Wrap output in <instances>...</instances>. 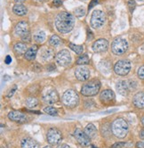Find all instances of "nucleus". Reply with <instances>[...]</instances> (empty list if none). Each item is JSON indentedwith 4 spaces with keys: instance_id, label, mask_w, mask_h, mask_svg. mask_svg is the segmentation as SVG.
Masks as SVG:
<instances>
[{
    "instance_id": "4",
    "label": "nucleus",
    "mask_w": 144,
    "mask_h": 148,
    "mask_svg": "<svg viewBox=\"0 0 144 148\" xmlns=\"http://www.w3.org/2000/svg\"><path fill=\"white\" fill-rule=\"evenodd\" d=\"M61 101H62V103L67 108L74 109L77 106L78 103H79L78 94L77 93V91H75L73 89L66 90L62 95Z\"/></svg>"
},
{
    "instance_id": "47",
    "label": "nucleus",
    "mask_w": 144,
    "mask_h": 148,
    "mask_svg": "<svg viewBox=\"0 0 144 148\" xmlns=\"http://www.w3.org/2000/svg\"><path fill=\"white\" fill-rule=\"evenodd\" d=\"M57 148H70L68 145H66V144H62V145H59Z\"/></svg>"
},
{
    "instance_id": "48",
    "label": "nucleus",
    "mask_w": 144,
    "mask_h": 148,
    "mask_svg": "<svg viewBox=\"0 0 144 148\" xmlns=\"http://www.w3.org/2000/svg\"><path fill=\"white\" fill-rule=\"evenodd\" d=\"M10 62H11V57H10L9 56H7L6 58H5V62L6 63H10Z\"/></svg>"
},
{
    "instance_id": "29",
    "label": "nucleus",
    "mask_w": 144,
    "mask_h": 148,
    "mask_svg": "<svg viewBox=\"0 0 144 148\" xmlns=\"http://www.w3.org/2000/svg\"><path fill=\"white\" fill-rule=\"evenodd\" d=\"M69 47L72 51H74L77 55H81L82 53L84 52V47L81 45H75L73 43H69Z\"/></svg>"
},
{
    "instance_id": "7",
    "label": "nucleus",
    "mask_w": 144,
    "mask_h": 148,
    "mask_svg": "<svg viewBox=\"0 0 144 148\" xmlns=\"http://www.w3.org/2000/svg\"><path fill=\"white\" fill-rule=\"evenodd\" d=\"M131 62L129 60H119L114 65V71L118 76H126L131 71Z\"/></svg>"
},
{
    "instance_id": "30",
    "label": "nucleus",
    "mask_w": 144,
    "mask_h": 148,
    "mask_svg": "<svg viewBox=\"0 0 144 148\" xmlns=\"http://www.w3.org/2000/svg\"><path fill=\"white\" fill-rule=\"evenodd\" d=\"M61 43V39L57 35H53L49 39V44L52 47H59Z\"/></svg>"
},
{
    "instance_id": "16",
    "label": "nucleus",
    "mask_w": 144,
    "mask_h": 148,
    "mask_svg": "<svg viewBox=\"0 0 144 148\" xmlns=\"http://www.w3.org/2000/svg\"><path fill=\"white\" fill-rule=\"evenodd\" d=\"M91 71L87 67L82 65V67H77L75 71V76L79 81H86L89 79Z\"/></svg>"
},
{
    "instance_id": "31",
    "label": "nucleus",
    "mask_w": 144,
    "mask_h": 148,
    "mask_svg": "<svg viewBox=\"0 0 144 148\" xmlns=\"http://www.w3.org/2000/svg\"><path fill=\"white\" fill-rule=\"evenodd\" d=\"M76 63H77V65H86V64H88V63H89V57L86 55H82V56H80L77 59Z\"/></svg>"
},
{
    "instance_id": "55",
    "label": "nucleus",
    "mask_w": 144,
    "mask_h": 148,
    "mask_svg": "<svg viewBox=\"0 0 144 148\" xmlns=\"http://www.w3.org/2000/svg\"><path fill=\"white\" fill-rule=\"evenodd\" d=\"M81 1H86V0H81Z\"/></svg>"
},
{
    "instance_id": "6",
    "label": "nucleus",
    "mask_w": 144,
    "mask_h": 148,
    "mask_svg": "<svg viewBox=\"0 0 144 148\" xmlns=\"http://www.w3.org/2000/svg\"><path fill=\"white\" fill-rule=\"evenodd\" d=\"M128 49V42L123 38H117L111 44V51L116 56H122Z\"/></svg>"
},
{
    "instance_id": "24",
    "label": "nucleus",
    "mask_w": 144,
    "mask_h": 148,
    "mask_svg": "<svg viewBox=\"0 0 144 148\" xmlns=\"http://www.w3.org/2000/svg\"><path fill=\"white\" fill-rule=\"evenodd\" d=\"M54 56V50L51 49L49 47H46V48H44L41 51V54H40V58L42 61H48L50 60Z\"/></svg>"
},
{
    "instance_id": "49",
    "label": "nucleus",
    "mask_w": 144,
    "mask_h": 148,
    "mask_svg": "<svg viewBox=\"0 0 144 148\" xmlns=\"http://www.w3.org/2000/svg\"><path fill=\"white\" fill-rule=\"evenodd\" d=\"M14 1L17 3V4H22V3H23L25 0H14Z\"/></svg>"
},
{
    "instance_id": "20",
    "label": "nucleus",
    "mask_w": 144,
    "mask_h": 148,
    "mask_svg": "<svg viewBox=\"0 0 144 148\" xmlns=\"http://www.w3.org/2000/svg\"><path fill=\"white\" fill-rule=\"evenodd\" d=\"M27 50H28L27 44L24 43V42H17L14 46V51L17 56L25 55Z\"/></svg>"
},
{
    "instance_id": "2",
    "label": "nucleus",
    "mask_w": 144,
    "mask_h": 148,
    "mask_svg": "<svg viewBox=\"0 0 144 148\" xmlns=\"http://www.w3.org/2000/svg\"><path fill=\"white\" fill-rule=\"evenodd\" d=\"M112 134L118 138H124L128 134L129 127L126 120L123 118H118L111 124Z\"/></svg>"
},
{
    "instance_id": "50",
    "label": "nucleus",
    "mask_w": 144,
    "mask_h": 148,
    "mask_svg": "<svg viewBox=\"0 0 144 148\" xmlns=\"http://www.w3.org/2000/svg\"><path fill=\"white\" fill-rule=\"evenodd\" d=\"M141 124H142V126L144 127V115L141 117Z\"/></svg>"
},
{
    "instance_id": "15",
    "label": "nucleus",
    "mask_w": 144,
    "mask_h": 148,
    "mask_svg": "<svg viewBox=\"0 0 144 148\" xmlns=\"http://www.w3.org/2000/svg\"><path fill=\"white\" fill-rule=\"evenodd\" d=\"M29 31V23L26 22V21H20L19 22L15 28H14V33L16 36L22 38L24 35L28 34Z\"/></svg>"
},
{
    "instance_id": "1",
    "label": "nucleus",
    "mask_w": 144,
    "mask_h": 148,
    "mask_svg": "<svg viewBox=\"0 0 144 148\" xmlns=\"http://www.w3.org/2000/svg\"><path fill=\"white\" fill-rule=\"evenodd\" d=\"M54 25L60 33H69L75 26V17L68 12H60L55 17Z\"/></svg>"
},
{
    "instance_id": "18",
    "label": "nucleus",
    "mask_w": 144,
    "mask_h": 148,
    "mask_svg": "<svg viewBox=\"0 0 144 148\" xmlns=\"http://www.w3.org/2000/svg\"><path fill=\"white\" fill-rule=\"evenodd\" d=\"M132 103L137 108H144V92H138L132 98Z\"/></svg>"
},
{
    "instance_id": "39",
    "label": "nucleus",
    "mask_w": 144,
    "mask_h": 148,
    "mask_svg": "<svg viewBox=\"0 0 144 148\" xmlns=\"http://www.w3.org/2000/svg\"><path fill=\"white\" fill-rule=\"evenodd\" d=\"M16 89H17V86L16 85H14L13 88H12V89H10V91L8 92V94H7V97L8 98H10V97H12L13 96H14V92L16 91Z\"/></svg>"
},
{
    "instance_id": "42",
    "label": "nucleus",
    "mask_w": 144,
    "mask_h": 148,
    "mask_svg": "<svg viewBox=\"0 0 144 148\" xmlns=\"http://www.w3.org/2000/svg\"><path fill=\"white\" fill-rule=\"evenodd\" d=\"M63 3V0H53V5L55 6V7H59L62 5Z\"/></svg>"
},
{
    "instance_id": "3",
    "label": "nucleus",
    "mask_w": 144,
    "mask_h": 148,
    "mask_svg": "<svg viewBox=\"0 0 144 148\" xmlns=\"http://www.w3.org/2000/svg\"><path fill=\"white\" fill-rule=\"evenodd\" d=\"M101 89V82L98 79H92L84 84L81 88V94L86 97H94Z\"/></svg>"
},
{
    "instance_id": "9",
    "label": "nucleus",
    "mask_w": 144,
    "mask_h": 148,
    "mask_svg": "<svg viewBox=\"0 0 144 148\" xmlns=\"http://www.w3.org/2000/svg\"><path fill=\"white\" fill-rule=\"evenodd\" d=\"M55 62L58 65L61 67H67L71 63V56L69 52L66 49L60 50L55 56Z\"/></svg>"
},
{
    "instance_id": "27",
    "label": "nucleus",
    "mask_w": 144,
    "mask_h": 148,
    "mask_svg": "<svg viewBox=\"0 0 144 148\" xmlns=\"http://www.w3.org/2000/svg\"><path fill=\"white\" fill-rule=\"evenodd\" d=\"M101 136L103 137H109L112 133L111 125H109V123H105L104 125H101Z\"/></svg>"
},
{
    "instance_id": "52",
    "label": "nucleus",
    "mask_w": 144,
    "mask_h": 148,
    "mask_svg": "<svg viewBox=\"0 0 144 148\" xmlns=\"http://www.w3.org/2000/svg\"><path fill=\"white\" fill-rule=\"evenodd\" d=\"M44 148H53V147L51 146V145H46V146H45Z\"/></svg>"
},
{
    "instance_id": "35",
    "label": "nucleus",
    "mask_w": 144,
    "mask_h": 148,
    "mask_svg": "<svg viewBox=\"0 0 144 148\" xmlns=\"http://www.w3.org/2000/svg\"><path fill=\"white\" fill-rule=\"evenodd\" d=\"M127 5H128V8L130 10V12L132 13L133 11H134L135 7H136V2H135V0H129L128 3H127Z\"/></svg>"
},
{
    "instance_id": "21",
    "label": "nucleus",
    "mask_w": 144,
    "mask_h": 148,
    "mask_svg": "<svg viewBox=\"0 0 144 148\" xmlns=\"http://www.w3.org/2000/svg\"><path fill=\"white\" fill-rule=\"evenodd\" d=\"M22 148H39V144L31 137H26L22 141Z\"/></svg>"
},
{
    "instance_id": "26",
    "label": "nucleus",
    "mask_w": 144,
    "mask_h": 148,
    "mask_svg": "<svg viewBox=\"0 0 144 148\" xmlns=\"http://www.w3.org/2000/svg\"><path fill=\"white\" fill-rule=\"evenodd\" d=\"M33 38H34V40L37 42V43L41 44L46 40V33L44 32L43 30H37L33 34Z\"/></svg>"
},
{
    "instance_id": "41",
    "label": "nucleus",
    "mask_w": 144,
    "mask_h": 148,
    "mask_svg": "<svg viewBox=\"0 0 144 148\" xmlns=\"http://www.w3.org/2000/svg\"><path fill=\"white\" fill-rule=\"evenodd\" d=\"M56 69V66H55V64L54 63H49V64H47L46 65V71H54Z\"/></svg>"
},
{
    "instance_id": "17",
    "label": "nucleus",
    "mask_w": 144,
    "mask_h": 148,
    "mask_svg": "<svg viewBox=\"0 0 144 148\" xmlns=\"http://www.w3.org/2000/svg\"><path fill=\"white\" fill-rule=\"evenodd\" d=\"M116 88H117V91L123 97H126L129 91L131 90L128 80H119L116 84Z\"/></svg>"
},
{
    "instance_id": "19",
    "label": "nucleus",
    "mask_w": 144,
    "mask_h": 148,
    "mask_svg": "<svg viewBox=\"0 0 144 148\" xmlns=\"http://www.w3.org/2000/svg\"><path fill=\"white\" fill-rule=\"evenodd\" d=\"M37 51H38V47L37 45H33L32 47H30L29 48H28L27 52L25 53L24 57L26 60L28 61H33L35 60L37 54Z\"/></svg>"
},
{
    "instance_id": "53",
    "label": "nucleus",
    "mask_w": 144,
    "mask_h": 148,
    "mask_svg": "<svg viewBox=\"0 0 144 148\" xmlns=\"http://www.w3.org/2000/svg\"><path fill=\"white\" fill-rule=\"evenodd\" d=\"M141 51H142V53L144 54V45L142 46V47H141Z\"/></svg>"
},
{
    "instance_id": "8",
    "label": "nucleus",
    "mask_w": 144,
    "mask_h": 148,
    "mask_svg": "<svg viewBox=\"0 0 144 148\" xmlns=\"http://www.w3.org/2000/svg\"><path fill=\"white\" fill-rule=\"evenodd\" d=\"M46 139L50 145H57L62 140V134H61V132L58 129L52 128L47 131Z\"/></svg>"
},
{
    "instance_id": "25",
    "label": "nucleus",
    "mask_w": 144,
    "mask_h": 148,
    "mask_svg": "<svg viewBox=\"0 0 144 148\" xmlns=\"http://www.w3.org/2000/svg\"><path fill=\"white\" fill-rule=\"evenodd\" d=\"M99 70L104 74H109L110 72V70H111V64L110 62H108L107 60H103L101 61L100 63H99Z\"/></svg>"
},
{
    "instance_id": "33",
    "label": "nucleus",
    "mask_w": 144,
    "mask_h": 148,
    "mask_svg": "<svg viewBox=\"0 0 144 148\" xmlns=\"http://www.w3.org/2000/svg\"><path fill=\"white\" fill-rule=\"evenodd\" d=\"M44 112L49 115H52V116H57L58 115V111L56 108L51 106V105H49V106H46L44 108Z\"/></svg>"
},
{
    "instance_id": "38",
    "label": "nucleus",
    "mask_w": 144,
    "mask_h": 148,
    "mask_svg": "<svg viewBox=\"0 0 144 148\" xmlns=\"http://www.w3.org/2000/svg\"><path fill=\"white\" fill-rule=\"evenodd\" d=\"M128 83H129V87H130V89H135L136 87H137V83L135 80H132V79H129L128 80Z\"/></svg>"
},
{
    "instance_id": "28",
    "label": "nucleus",
    "mask_w": 144,
    "mask_h": 148,
    "mask_svg": "<svg viewBox=\"0 0 144 148\" xmlns=\"http://www.w3.org/2000/svg\"><path fill=\"white\" fill-rule=\"evenodd\" d=\"M25 103L26 105L29 107V108H35L37 107L38 103H39V101L37 97H29L26 101H25Z\"/></svg>"
},
{
    "instance_id": "56",
    "label": "nucleus",
    "mask_w": 144,
    "mask_h": 148,
    "mask_svg": "<svg viewBox=\"0 0 144 148\" xmlns=\"http://www.w3.org/2000/svg\"><path fill=\"white\" fill-rule=\"evenodd\" d=\"M1 148H3V147H1Z\"/></svg>"
},
{
    "instance_id": "23",
    "label": "nucleus",
    "mask_w": 144,
    "mask_h": 148,
    "mask_svg": "<svg viewBox=\"0 0 144 148\" xmlns=\"http://www.w3.org/2000/svg\"><path fill=\"white\" fill-rule=\"evenodd\" d=\"M13 12L18 16H24L28 14V9L22 4H16L13 7Z\"/></svg>"
},
{
    "instance_id": "11",
    "label": "nucleus",
    "mask_w": 144,
    "mask_h": 148,
    "mask_svg": "<svg viewBox=\"0 0 144 148\" xmlns=\"http://www.w3.org/2000/svg\"><path fill=\"white\" fill-rule=\"evenodd\" d=\"M100 102L104 105H110L116 102L115 93L111 89H105L100 94Z\"/></svg>"
},
{
    "instance_id": "12",
    "label": "nucleus",
    "mask_w": 144,
    "mask_h": 148,
    "mask_svg": "<svg viewBox=\"0 0 144 148\" xmlns=\"http://www.w3.org/2000/svg\"><path fill=\"white\" fill-rule=\"evenodd\" d=\"M74 136L80 145L84 146V147L90 145L91 139L85 131L81 130L80 129H76L74 131Z\"/></svg>"
},
{
    "instance_id": "13",
    "label": "nucleus",
    "mask_w": 144,
    "mask_h": 148,
    "mask_svg": "<svg viewBox=\"0 0 144 148\" xmlns=\"http://www.w3.org/2000/svg\"><path fill=\"white\" fill-rule=\"evenodd\" d=\"M8 119L14 122H17L19 124H23L28 121V116L19 111H12L8 113Z\"/></svg>"
},
{
    "instance_id": "40",
    "label": "nucleus",
    "mask_w": 144,
    "mask_h": 148,
    "mask_svg": "<svg viewBox=\"0 0 144 148\" xmlns=\"http://www.w3.org/2000/svg\"><path fill=\"white\" fill-rule=\"evenodd\" d=\"M124 145H126L125 142H118V143H115L114 145H112L111 148H122Z\"/></svg>"
},
{
    "instance_id": "54",
    "label": "nucleus",
    "mask_w": 144,
    "mask_h": 148,
    "mask_svg": "<svg viewBox=\"0 0 144 148\" xmlns=\"http://www.w3.org/2000/svg\"><path fill=\"white\" fill-rule=\"evenodd\" d=\"M92 148H97V147H95L94 145H92Z\"/></svg>"
},
{
    "instance_id": "44",
    "label": "nucleus",
    "mask_w": 144,
    "mask_h": 148,
    "mask_svg": "<svg viewBox=\"0 0 144 148\" xmlns=\"http://www.w3.org/2000/svg\"><path fill=\"white\" fill-rule=\"evenodd\" d=\"M98 4V0H92L91 1V4L89 5V6H88V9L90 10V9H92V7H94L95 5H97Z\"/></svg>"
},
{
    "instance_id": "36",
    "label": "nucleus",
    "mask_w": 144,
    "mask_h": 148,
    "mask_svg": "<svg viewBox=\"0 0 144 148\" xmlns=\"http://www.w3.org/2000/svg\"><path fill=\"white\" fill-rule=\"evenodd\" d=\"M137 75L140 79H144V65H141L137 71Z\"/></svg>"
},
{
    "instance_id": "5",
    "label": "nucleus",
    "mask_w": 144,
    "mask_h": 148,
    "mask_svg": "<svg viewBox=\"0 0 144 148\" xmlns=\"http://www.w3.org/2000/svg\"><path fill=\"white\" fill-rule=\"evenodd\" d=\"M106 22V14L101 9L94 10L92 14L91 20H90V24L92 29H99L104 25Z\"/></svg>"
},
{
    "instance_id": "10",
    "label": "nucleus",
    "mask_w": 144,
    "mask_h": 148,
    "mask_svg": "<svg viewBox=\"0 0 144 148\" xmlns=\"http://www.w3.org/2000/svg\"><path fill=\"white\" fill-rule=\"evenodd\" d=\"M43 102L46 104L52 105L54 103H57L60 100L59 95L57 91L54 88H49L46 91V93L43 95L42 97Z\"/></svg>"
},
{
    "instance_id": "43",
    "label": "nucleus",
    "mask_w": 144,
    "mask_h": 148,
    "mask_svg": "<svg viewBox=\"0 0 144 148\" xmlns=\"http://www.w3.org/2000/svg\"><path fill=\"white\" fill-rule=\"evenodd\" d=\"M33 71H42V66H41L40 64H38V63H35L34 66H33Z\"/></svg>"
},
{
    "instance_id": "45",
    "label": "nucleus",
    "mask_w": 144,
    "mask_h": 148,
    "mask_svg": "<svg viewBox=\"0 0 144 148\" xmlns=\"http://www.w3.org/2000/svg\"><path fill=\"white\" fill-rule=\"evenodd\" d=\"M136 148H144V141H140L136 143Z\"/></svg>"
},
{
    "instance_id": "32",
    "label": "nucleus",
    "mask_w": 144,
    "mask_h": 148,
    "mask_svg": "<svg viewBox=\"0 0 144 148\" xmlns=\"http://www.w3.org/2000/svg\"><path fill=\"white\" fill-rule=\"evenodd\" d=\"M74 13H75V15L77 17V18H82L86 15V8L84 6H79V7H77L75 10H74Z\"/></svg>"
},
{
    "instance_id": "46",
    "label": "nucleus",
    "mask_w": 144,
    "mask_h": 148,
    "mask_svg": "<svg viewBox=\"0 0 144 148\" xmlns=\"http://www.w3.org/2000/svg\"><path fill=\"white\" fill-rule=\"evenodd\" d=\"M140 138L144 140V129L140 131Z\"/></svg>"
},
{
    "instance_id": "51",
    "label": "nucleus",
    "mask_w": 144,
    "mask_h": 148,
    "mask_svg": "<svg viewBox=\"0 0 144 148\" xmlns=\"http://www.w3.org/2000/svg\"><path fill=\"white\" fill-rule=\"evenodd\" d=\"M35 2H37V3H40V2H43L44 0H34Z\"/></svg>"
},
{
    "instance_id": "14",
    "label": "nucleus",
    "mask_w": 144,
    "mask_h": 148,
    "mask_svg": "<svg viewBox=\"0 0 144 148\" xmlns=\"http://www.w3.org/2000/svg\"><path fill=\"white\" fill-rule=\"evenodd\" d=\"M92 48L95 53H104L109 48V42L105 38H100L94 42Z\"/></svg>"
},
{
    "instance_id": "34",
    "label": "nucleus",
    "mask_w": 144,
    "mask_h": 148,
    "mask_svg": "<svg viewBox=\"0 0 144 148\" xmlns=\"http://www.w3.org/2000/svg\"><path fill=\"white\" fill-rule=\"evenodd\" d=\"M38 91H39V86L38 85H33V86L29 88V92L31 96H35V95H37L38 93Z\"/></svg>"
},
{
    "instance_id": "22",
    "label": "nucleus",
    "mask_w": 144,
    "mask_h": 148,
    "mask_svg": "<svg viewBox=\"0 0 144 148\" xmlns=\"http://www.w3.org/2000/svg\"><path fill=\"white\" fill-rule=\"evenodd\" d=\"M85 132L86 135L90 137V139H95L97 136V129L95 126L92 123H89L86 126L85 128Z\"/></svg>"
},
{
    "instance_id": "37",
    "label": "nucleus",
    "mask_w": 144,
    "mask_h": 148,
    "mask_svg": "<svg viewBox=\"0 0 144 148\" xmlns=\"http://www.w3.org/2000/svg\"><path fill=\"white\" fill-rule=\"evenodd\" d=\"M22 42H24V43H29L30 41H31V34H30V32H29L28 34L24 35L22 38Z\"/></svg>"
}]
</instances>
